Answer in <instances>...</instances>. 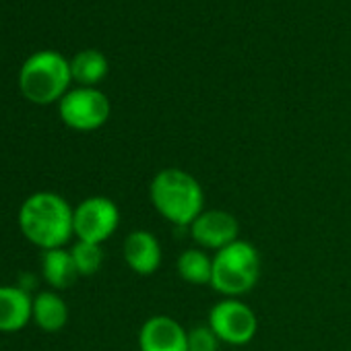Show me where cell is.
I'll list each match as a JSON object with an SVG mask.
<instances>
[{
    "mask_svg": "<svg viewBox=\"0 0 351 351\" xmlns=\"http://www.w3.org/2000/svg\"><path fill=\"white\" fill-rule=\"evenodd\" d=\"M149 197L155 211L169 223L191 228L205 211V193L201 182L186 169L163 167L149 184Z\"/></svg>",
    "mask_w": 351,
    "mask_h": 351,
    "instance_id": "obj_2",
    "label": "cell"
},
{
    "mask_svg": "<svg viewBox=\"0 0 351 351\" xmlns=\"http://www.w3.org/2000/svg\"><path fill=\"white\" fill-rule=\"evenodd\" d=\"M191 236L201 248L217 252L240 240V223L230 211L209 209L191 223Z\"/></svg>",
    "mask_w": 351,
    "mask_h": 351,
    "instance_id": "obj_8",
    "label": "cell"
},
{
    "mask_svg": "<svg viewBox=\"0 0 351 351\" xmlns=\"http://www.w3.org/2000/svg\"><path fill=\"white\" fill-rule=\"evenodd\" d=\"M42 275L48 281L52 289H66L75 283L79 277V271L75 267L71 250L64 248H54V250H44L42 254Z\"/></svg>",
    "mask_w": 351,
    "mask_h": 351,
    "instance_id": "obj_12",
    "label": "cell"
},
{
    "mask_svg": "<svg viewBox=\"0 0 351 351\" xmlns=\"http://www.w3.org/2000/svg\"><path fill=\"white\" fill-rule=\"evenodd\" d=\"M124 261L136 275H153L161 267V244L155 234L147 230H134L126 236L122 246Z\"/></svg>",
    "mask_w": 351,
    "mask_h": 351,
    "instance_id": "obj_10",
    "label": "cell"
},
{
    "mask_svg": "<svg viewBox=\"0 0 351 351\" xmlns=\"http://www.w3.org/2000/svg\"><path fill=\"white\" fill-rule=\"evenodd\" d=\"M219 339L209 324L193 326L189 330V351H219Z\"/></svg>",
    "mask_w": 351,
    "mask_h": 351,
    "instance_id": "obj_17",
    "label": "cell"
},
{
    "mask_svg": "<svg viewBox=\"0 0 351 351\" xmlns=\"http://www.w3.org/2000/svg\"><path fill=\"white\" fill-rule=\"evenodd\" d=\"M108 58L99 50H81L71 60V75L81 87H95L108 75Z\"/></svg>",
    "mask_w": 351,
    "mask_h": 351,
    "instance_id": "obj_15",
    "label": "cell"
},
{
    "mask_svg": "<svg viewBox=\"0 0 351 351\" xmlns=\"http://www.w3.org/2000/svg\"><path fill=\"white\" fill-rule=\"evenodd\" d=\"M71 81V60L54 50H40L32 54L19 73V87L34 104L60 101L69 91Z\"/></svg>",
    "mask_w": 351,
    "mask_h": 351,
    "instance_id": "obj_4",
    "label": "cell"
},
{
    "mask_svg": "<svg viewBox=\"0 0 351 351\" xmlns=\"http://www.w3.org/2000/svg\"><path fill=\"white\" fill-rule=\"evenodd\" d=\"M110 99L95 87H77L62 95L58 112L66 126L75 130H95L110 118Z\"/></svg>",
    "mask_w": 351,
    "mask_h": 351,
    "instance_id": "obj_6",
    "label": "cell"
},
{
    "mask_svg": "<svg viewBox=\"0 0 351 351\" xmlns=\"http://www.w3.org/2000/svg\"><path fill=\"white\" fill-rule=\"evenodd\" d=\"M261 279V254L254 244L236 240L213 256L211 287L223 298H240Z\"/></svg>",
    "mask_w": 351,
    "mask_h": 351,
    "instance_id": "obj_3",
    "label": "cell"
},
{
    "mask_svg": "<svg viewBox=\"0 0 351 351\" xmlns=\"http://www.w3.org/2000/svg\"><path fill=\"white\" fill-rule=\"evenodd\" d=\"M42 330L56 332L69 320V306L56 291H40L34 298V318Z\"/></svg>",
    "mask_w": 351,
    "mask_h": 351,
    "instance_id": "obj_13",
    "label": "cell"
},
{
    "mask_svg": "<svg viewBox=\"0 0 351 351\" xmlns=\"http://www.w3.org/2000/svg\"><path fill=\"white\" fill-rule=\"evenodd\" d=\"M141 351H189V330L171 316H149L138 330Z\"/></svg>",
    "mask_w": 351,
    "mask_h": 351,
    "instance_id": "obj_9",
    "label": "cell"
},
{
    "mask_svg": "<svg viewBox=\"0 0 351 351\" xmlns=\"http://www.w3.org/2000/svg\"><path fill=\"white\" fill-rule=\"evenodd\" d=\"M34 318V298L25 287L0 285V332H17Z\"/></svg>",
    "mask_w": 351,
    "mask_h": 351,
    "instance_id": "obj_11",
    "label": "cell"
},
{
    "mask_svg": "<svg viewBox=\"0 0 351 351\" xmlns=\"http://www.w3.org/2000/svg\"><path fill=\"white\" fill-rule=\"evenodd\" d=\"M176 271H178L180 279L191 285H211L213 256H209L201 248H189L176 261Z\"/></svg>",
    "mask_w": 351,
    "mask_h": 351,
    "instance_id": "obj_14",
    "label": "cell"
},
{
    "mask_svg": "<svg viewBox=\"0 0 351 351\" xmlns=\"http://www.w3.org/2000/svg\"><path fill=\"white\" fill-rule=\"evenodd\" d=\"M75 236L81 242L104 244L120 226V209L108 197H89L75 207Z\"/></svg>",
    "mask_w": 351,
    "mask_h": 351,
    "instance_id": "obj_7",
    "label": "cell"
},
{
    "mask_svg": "<svg viewBox=\"0 0 351 351\" xmlns=\"http://www.w3.org/2000/svg\"><path fill=\"white\" fill-rule=\"evenodd\" d=\"M75 267L79 271V275H93L101 269L104 263V250L101 244H91V242H81L77 240V244L71 248Z\"/></svg>",
    "mask_w": 351,
    "mask_h": 351,
    "instance_id": "obj_16",
    "label": "cell"
},
{
    "mask_svg": "<svg viewBox=\"0 0 351 351\" xmlns=\"http://www.w3.org/2000/svg\"><path fill=\"white\" fill-rule=\"evenodd\" d=\"M75 209L56 193H36L19 209L21 234L42 250L64 248L75 236Z\"/></svg>",
    "mask_w": 351,
    "mask_h": 351,
    "instance_id": "obj_1",
    "label": "cell"
},
{
    "mask_svg": "<svg viewBox=\"0 0 351 351\" xmlns=\"http://www.w3.org/2000/svg\"><path fill=\"white\" fill-rule=\"evenodd\" d=\"M207 324L221 343L236 347L250 343L258 330V318L254 310L238 298H223L213 304Z\"/></svg>",
    "mask_w": 351,
    "mask_h": 351,
    "instance_id": "obj_5",
    "label": "cell"
}]
</instances>
